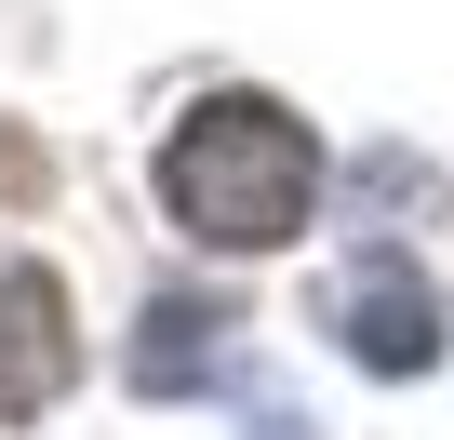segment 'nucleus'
Masks as SVG:
<instances>
[{"instance_id":"obj_5","label":"nucleus","mask_w":454,"mask_h":440,"mask_svg":"<svg viewBox=\"0 0 454 440\" xmlns=\"http://www.w3.org/2000/svg\"><path fill=\"white\" fill-rule=\"evenodd\" d=\"M41 187H54V147H41L27 120H0V213H27Z\"/></svg>"},{"instance_id":"obj_4","label":"nucleus","mask_w":454,"mask_h":440,"mask_svg":"<svg viewBox=\"0 0 454 440\" xmlns=\"http://www.w3.org/2000/svg\"><path fill=\"white\" fill-rule=\"evenodd\" d=\"M227 334H241V320H227L214 294H160V307H147V334H134V387H147V400L214 387V374H227Z\"/></svg>"},{"instance_id":"obj_2","label":"nucleus","mask_w":454,"mask_h":440,"mask_svg":"<svg viewBox=\"0 0 454 440\" xmlns=\"http://www.w3.org/2000/svg\"><path fill=\"white\" fill-rule=\"evenodd\" d=\"M67 281L27 267V254H0V413H54L67 400Z\"/></svg>"},{"instance_id":"obj_3","label":"nucleus","mask_w":454,"mask_h":440,"mask_svg":"<svg viewBox=\"0 0 454 440\" xmlns=\"http://www.w3.org/2000/svg\"><path fill=\"white\" fill-rule=\"evenodd\" d=\"M334 334H348V360H374V374H427V360H441V307H427V281H414L401 254H361V267L334 281Z\"/></svg>"},{"instance_id":"obj_1","label":"nucleus","mask_w":454,"mask_h":440,"mask_svg":"<svg viewBox=\"0 0 454 440\" xmlns=\"http://www.w3.org/2000/svg\"><path fill=\"white\" fill-rule=\"evenodd\" d=\"M160 200H174V228L214 241V254H268L308 228V200H321V147L294 107L268 94H200L160 147Z\"/></svg>"}]
</instances>
